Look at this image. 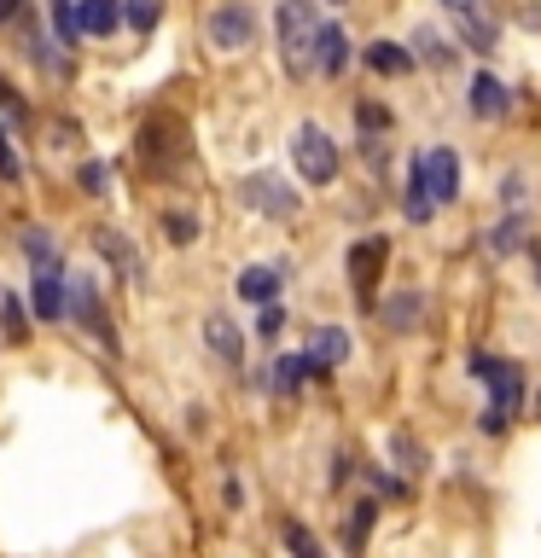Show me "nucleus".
I'll list each match as a JSON object with an SVG mask.
<instances>
[{"instance_id": "f257e3e1", "label": "nucleus", "mask_w": 541, "mask_h": 558, "mask_svg": "<svg viewBox=\"0 0 541 558\" xmlns=\"http://www.w3.org/2000/svg\"><path fill=\"white\" fill-rule=\"evenodd\" d=\"M321 7L314 0H279L274 7V41L291 76H314V35H321Z\"/></svg>"}, {"instance_id": "f03ea898", "label": "nucleus", "mask_w": 541, "mask_h": 558, "mask_svg": "<svg viewBox=\"0 0 541 558\" xmlns=\"http://www.w3.org/2000/svg\"><path fill=\"white\" fill-rule=\"evenodd\" d=\"M471 373L489 384V408H483V430L501 436L513 425L518 401H524V366L518 361H489V355H471Z\"/></svg>"}, {"instance_id": "7ed1b4c3", "label": "nucleus", "mask_w": 541, "mask_h": 558, "mask_svg": "<svg viewBox=\"0 0 541 558\" xmlns=\"http://www.w3.org/2000/svg\"><path fill=\"white\" fill-rule=\"evenodd\" d=\"M140 157H146L152 174H175V163L187 157V140H181V122L175 117H146L140 122Z\"/></svg>"}, {"instance_id": "20e7f679", "label": "nucleus", "mask_w": 541, "mask_h": 558, "mask_svg": "<svg viewBox=\"0 0 541 558\" xmlns=\"http://www.w3.org/2000/svg\"><path fill=\"white\" fill-rule=\"evenodd\" d=\"M204 35L216 52H244L256 41V12L244 7V0H221V7L204 17Z\"/></svg>"}, {"instance_id": "39448f33", "label": "nucleus", "mask_w": 541, "mask_h": 558, "mask_svg": "<svg viewBox=\"0 0 541 558\" xmlns=\"http://www.w3.org/2000/svg\"><path fill=\"white\" fill-rule=\"evenodd\" d=\"M291 157H297V169H303V181H314V186H326L332 174H338V146H332V134L321 122H303V129H297Z\"/></svg>"}, {"instance_id": "423d86ee", "label": "nucleus", "mask_w": 541, "mask_h": 558, "mask_svg": "<svg viewBox=\"0 0 541 558\" xmlns=\"http://www.w3.org/2000/svg\"><path fill=\"white\" fill-rule=\"evenodd\" d=\"M64 308L76 314V326L82 331H94V338L105 343V349H117V326H111V314H105V303H99V291H94V279H70V296H64Z\"/></svg>"}, {"instance_id": "0eeeda50", "label": "nucleus", "mask_w": 541, "mask_h": 558, "mask_svg": "<svg viewBox=\"0 0 541 558\" xmlns=\"http://www.w3.org/2000/svg\"><path fill=\"white\" fill-rule=\"evenodd\" d=\"M239 198L251 209H262V216H274V221H291L297 209H303V198H297L279 174H251V181H239Z\"/></svg>"}, {"instance_id": "6e6552de", "label": "nucleus", "mask_w": 541, "mask_h": 558, "mask_svg": "<svg viewBox=\"0 0 541 558\" xmlns=\"http://www.w3.org/2000/svg\"><path fill=\"white\" fill-rule=\"evenodd\" d=\"M94 251H99L105 262H111V268H117L122 279H129V286H146V256H140L134 244L117 233V227H94Z\"/></svg>"}, {"instance_id": "1a4fd4ad", "label": "nucleus", "mask_w": 541, "mask_h": 558, "mask_svg": "<svg viewBox=\"0 0 541 558\" xmlns=\"http://www.w3.org/2000/svg\"><path fill=\"white\" fill-rule=\"evenodd\" d=\"M64 291H70V279L59 274V262H47V268H35V279H29V308L41 314V320H59Z\"/></svg>"}, {"instance_id": "9d476101", "label": "nucleus", "mask_w": 541, "mask_h": 558, "mask_svg": "<svg viewBox=\"0 0 541 558\" xmlns=\"http://www.w3.org/2000/svg\"><path fill=\"white\" fill-rule=\"evenodd\" d=\"M425 181H431V198L436 204H454L460 198V157L448 146L443 151H425Z\"/></svg>"}, {"instance_id": "9b49d317", "label": "nucleus", "mask_w": 541, "mask_h": 558, "mask_svg": "<svg viewBox=\"0 0 541 558\" xmlns=\"http://www.w3.org/2000/svg\"><path fill=\"white\" fill-rule=\"evenodd\" d=\"M70 24H76V35H111L122 24V7H117V0H76Z\"/></svg>"}, {"instance_id": "f8f14e48", "label": "nucleus", "mask_w": 541, "mask_h": 558, "mask_svg": "<svg viewBox=\"0 0 541 558\" xmlns=\"http://www.w3.org/2000/svg\"><path fill=\"white\" fill-rule=\"evenodd\" d=\"M344 64H349V35L338 24H321V35H314V70L344 76Z\"/></svg>"}, {"instance_id": "ddd939ff", "label": "nucleus", "mask_w": 541, "mask_h": 558, "mask_svg": "<svg viewBox=\"0 0 541 558\" xmlns=\"http://www.w3.org/2000/svg\"><path fill=\"white\" fill-rule=\"evenodd\" d=\"M204 343L216 349V361H227V366L244 361V338H239V326L227 320V314H209V320H204Z\"/></svg>"}, {"instance_id": "4468645a", "label": "nucleus", "mask_w": 541, "mask_h": 558, "mask_svg": "<svg viewBox=\"0 0 541 558\" xmlns=\"http://www.w3.org/2000/svg\"><path fill=\"white\" fill-rule=\"evenodd\" d=\"M279 286H286V279H279V268H268V262H251V268L239 274V296L244 303H262V308L279 296Z\"/></svg>"}, {"instance_id": "2eb2a0df", "label": "nucleus", "mask_w": 541, "mask_h": 558, "mask_svg": "<svg viewBox=\"0 0 541 558\" xmlns=\"http://www.w3.org/2000/svg\"><path fill=\"white\" fill-rule=\"evenodd\" d=\"M309 361L321 366V373H332V366H344V361H349V331H344V326H321V331H314Z\"/></svg>"}, {"instance_id": "dca6fc26", "label": "nucleus", "mask_w": 541, "mask_h": 558, "mask_svg": "<svg viewBox=\"0 0 541 558\" xmlns=\"http://www.w3.org/2000/svg\"><path fill=\"white\" fill-rule=\"evenodd\" d=\"M401 209H408V221H431V216H436V198H431V181H425V157H413V169H408V198H401Z\"/></svg>"}, {"instance_id": "f3484780", "label": "nucleus", "mask_w": 541, "mask_h": 558, "mask_svg": "<svg viewBox=\"0 0 541 558\" xmlns=\"http://www.w3.org/2000/svg\"><path fill=\"white\" fill-rule=\"evenodd\" d=\"M268 373H274V378H268V390H274V396H291L303 378H321V366H314L309 355H286V361H274Z\"/></svg>"}, {"instance_id": "a211bd4d", "label": "nucleus", "mask_w": 541, "mask_h": 558, "mask_svg": "<svg viewBox=\"0 0 541 558\" xmlns=\"http://www.w3.org/2000/svg\"><path fill=\"white\" fill-rule=\"evenodd\" d=\"M361 59H366V70H378V76H408L413 70V52H401V41H373Z\"/></svg>"}, {"instance_id": "6ab92c4d", "label": "nucleus", "mask_w": 541, "mask_h": 558, "mask_svg": "<svg viewBox=\"0 0 541 558\" xmlns=\"http://www.w3.org/2000/svg\"><path fill=\"white\" fill-rule=\"evenodd\" d=\"M506 105H513V94H506L489 70H483V76H471V111H478V117H501Z\"/></svg>"}, {"instance_id": "aec40b11", "label": "nucleus", "mask_w": 541, "mask_h": 558, "mask_svg": "<svg viewBox=\"0 0 541 558\" xmlns=\"http://www.w3.org/2000/svg\"><path fill=\"white\" fill-rule=\"evenodd\" d=\"M378 262H384V239H361L356 251H349V279H356L361 296H366V279L378 274Z\"/></svg>"}, {"instance_id": "412c9836", "label": "nucleus", "mask_w": 541, "mask_h": 558, "mask_svg": "<svg viewBox=\"0 0 541 558\" xmlns=\"http://www.w3.org/2000/svg\"><path fill=\"white\" fill-rule=\"evenodd\" d=\"M419 314H425L419 291H401V296H390V303H384V326H390V331H413Z\"/></svg>"}, {"instance_id": "4be33fe9", "label": "nucleus", "mask_w": 541, "mask_h": 558, "mask_svg": "<svg viewBox=\"0 0 541 558\" xmlns=\"http://www.w3.org/2000/svg\"><path fill=\"white\" fill-rule=\"evenodd\" d=\"M24 256H29V268H47V262H59V244L47 239V227H24Z\"/></svg>"}, {"instance_id": "5701e85b", "label": "nucleus", "mask_w": 541, "mask_h": 558, "mask_svg": "<svg viewBox=\"0 0 541 558\" xmlns=\"http://www.w3.org/2000/svg\"><path fill=\"white\" fill-rule=\"evenodd\" d=\"M157 12H164L157 0H122V24H129V29H140V35H146V29H157Z\"/></svg>"}, {"instance_id": "b1692460", "label": "nucleus", "mask_w": 541, "mask_h": 558, "mask_svg": "<svg viewBox=\"0 0 541 558\" xmlns=\"http://www.w3.org/2000/svg\"><path fill=\"white\" fill-rule=\"evenodd\" d=\"M286 547H291V558H326V547L303 530V523H286Z\"/></svg>"}, {"instance_id": "393cba45", "label": "nucleus", "mask_w": 541, "mask_h": 558, "mask_svg": "<svg viewBox=\"0 0 541 558\" xmlns=\"http://www.w3.org/2000/svg\"><path fill=\"white\" fill-rule=\"evenodd\" d=\"M378 518V500H361L356 506V518H349V553H361V541H366V523Z\"/></svg>"}, {"instance_id": "a878e982", "label": "nucleus", "mask_w": 541, "mask_h": 558, "mask_svg": "<svg viewBox=\"0 0 541 558\" xmlns=\"http://www.w3.org/2000/svg\"><path fill=\"white\" fill-rule=\"evenodd\" d=\"M0 314H7V338H12V343H24V338H29V326H24V303H17V296H0Z\"/></svg>"}, {"instance_id": "bb28decb", "label": "nucleus", "mask_w": 541, "mask_h": 558, "mask_svg": "<svg viewBox=\"0 0 541 558\" xmlns=\"http://www.w3.org/2000/svg\"><path fill=\"white\" fill-rule=\"evenodd\" d=\"M413 47L425 52L431 64H448V59H454V52H448V41H443V35H436V29H419V35H413Z\"/></svg>"}, {"instance_id": "cd10ccee", "label": "nucleus", "mask_w": 541, "mask_h": 558, "mask_svg": "<svg viewBox=\"0 0 541 558\" xmlns=\"http://www.w3.org/2000/svg\"><path fill=\"white\" fill-rule=\"evenodd\" d=\"M390 453H396V460H401V471H419V465H425V448H413V436H390Z\"/></svg>"}, {"instance_id": "c85d7f7f", "label": "nucleus", "mask_w": 541, "mask_h": 558, "mask_svg": "<svg viewBox=\"0 0 541 558\" xmlns=\"http://www.w3.org/2000/svg\"><path fill=\"white\" fill-rule=\"evenodd\" d=\"M518 244H524V221H501V227H495V239H489V251L506 256V251H518Z\"/></svg>"}, {"instance_id": "c756f323", "label": "nucleus", "mask_w": 541, "mask_h": 558, "mask_svg": "<svg viewBox=\"0 0 541 558\" xmlns=\"http://www.w3.org/2000/svg\"><path fill=\"white\" fill-rule=\"evenodd\" d=\"M164 227H169V239H175V244H192V239H199V221H192V216H181V209H169V216H164Z\"/></svg>"}, {"instance_id": "7c9ffc66", "label": "nucleus", "mask_w": 541, "mask_h": 558, "mask_svg": "<svg viewBox=\"0 0 541 558\" xmlns=\"http://www.w3.org/2000/svg\"><path fill=\"white\" fill-rule=\"evenodd\" d=\"M0 111H7L12 122H24V117H29V105L17 99V87H12V82H0Z\"/></svg>"}, {"instance_id": "2f4dec72", "label": "nucleus", "mask_w": 541, "mask_h": 558, "mask_svg": "<svg viewBox=\"0 0 541 558\" xmlns=\"http://www.w3.org/2000/svg\"><path fill=\"white\" fill-rule=\"evenodd\" d=\"M105 181H111V174H105V163H82V169H76V186H82V192H105Z\"/></svg>"}, {"instance_id": "473e14b6", "label": "nucleus", "mask_w": 541, "mask_h": 558, "mask_svg": "<svg viewBox=\"0 0 541 558\" xmlns=\"http://www.w3.org/2000/svg\"><path fill=\"white\" fill-rule=\"evenodd\" d=\"M0 174H7V181H17V174H24V163H17L12 134H7V129H0Z\"/></svg>"}, {"instance_id": "72a5a7b5", "label": "nucleus", "mask_w": 541, "mask_h": 558, "mask_svg": "<svg viewBox=\"0 0 541 558\" xmlns=\"http://www.w3.org/2000/svg\"><path fill=\"white\" fill-rule=\"evenodd\" d=\"M256 331H262V338H279V331H286V308L268 303V308H262V320H256Z\"/></svg>"}, {"instance_id": "f704fd0d", "label": "nucleus", "mask_w": 541, "mask_h": 558, "mask_svg": "<svg viewBox=\"0 0 541 558\" xmlns=\"http://www.w3.org/2000/svg\"><path fill=\"white\" fill-rule=\"evenodd\" d=\"M17 17V0H0V24H12Z\"/></svg>"}, {"instance_id": "c9c22d12", "label": "nucleus", "mask_w": 541, "mask_h": 558, "mask_svg": "<svg viewBox=\"0 0 541 558\" xmlns=\"http://www.w3.org/2000/svg\"><path fill=\"white\" fill-rule=\"evenodd\" d=\"M536 418H541V390H536Z\"/></svg>"}, {"instance_id": "e433bc0d", "label": "nucleus", "mask_w": 541, "mask_h": 558, "mask_svg": "<svg viewBox=\"0 0 541 558\" xmlns=\"http://www.w3.org/2000/svg\"><path fill=\"white\" fill-rule=\"evenodd\" d=\"M536 274H541V256H536Z\"/></svg>"}]
</instances>
